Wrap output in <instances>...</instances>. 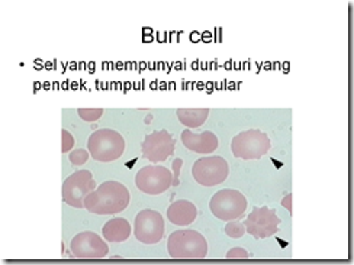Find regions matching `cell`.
<instances>
[{"label":"cell","mask_w":354,"mask_h":265,"mask_svg":"<svg viewBox=\"0 0 354 265\" xmlns=\"http://www.w3.org/2000/svg\"><path fill=\"white\" fill-rule=\"evenodd\" d=\"M131 200L128 188L118 181H105L84 199V209L93 215H115L128 208Z\"/></svg>","instance_id":"6da1fadb"},{"label":"cell","mask_w":354,"mask_h":265,"mask_svg":"<svg viewBox=\"0 0 354 265\" xmlns=\"http://www.w3.org/2000/svg\"><path fill=\"white\" fill-rule=\"evenodd\" d=\"M167 249L174 259H202L208 255V242L198 230L182 229L170 235Z\"/></svg>","instance_id":"7a4b0ae2"},{"label":"cell","mask_w":354,"mask_h":265,"mask_svg":"<svg viewBox=\"0 0 354 265\" xmlns=\"http://www.w3.org/2000/svg\"><path fill=\"white\" fill-rule=\"evenodd\" d=\"M91 157L100 163H111L121 158L125 151L124 137L113 129H97L87 139Z\"/></svg>","instance_id":"3957f363"},{"label":"cell","mask_w":354,"mask_h":265,"mask_svg":"<svg viewBox=\"0 0 354 265\" xmlns=\"http://www.w3.org/2000/svg\"><path fill=\"white\" fill-rule=\"evenodd\" d=\"M272 148V142L268 134L259 129L244 130L235 135L231 141V151L235 158L259 159L268 154Z\"/></svg>","instance_id":"277c9868"},{"label":"cell","mask_w":354,"mask_h":265,"mask_svg":"<svg viewBox=\"0 0 354 265\" xmlns=\"http://www.w3.org/2000/svg\"><path fill=\"white\" fill-rule=\"evenodd\" d=\"M209 209L215 217L219 220L240 219L247 210V199L239 190L224 188L219 190L212 196L209 202Z\"/></svg>","instance_id":"5b68a950"},{"label":"cell","mask_w":354,"mask_h":265,"mask_svg":"<svg viewBox=\"0 0 354 265\" xmlns=\"http://www.w3.org/2000/svg\"><path fill=\"white\" fill-rule=\"evenodd\" d=\"M96 188V181L93 180V175L88 170H79L68 175L63 183L62 195L63 200L71 206V208L83 209L84 208V199L88 193Z\"/></svg>","instance_id":"8992f818"},{"label":"cell","mask_w":354,"mask_h":265,"mask_svg":"<svg viewBox=\"0 0 354 265\" xmlns=\"http://www.w3.org/2000/svg\"><path fill=\"white\" fill-rule=\"evenodd\" d=\"M230 174V166L227 161L219 157H203L198 159L196 163L192 167V175L199 183L205 187H212L216 184L224 183Z\"/></svg>","instance_id":"52a82bcc"},{"label":"cell","mask_w":354,"mask_h":265,"mask_svg":"<svg viewBox=\"0 0 354 265\" xmlns=\"http://www.w3.org/2000/svg\"><path fill=\"white\" fill-rule=\"evenodd\" d=\"M136 186L145 195H161L173 186V174L163 166H145L136 175Z\"/></svg>","instance_id":"ba28073f"},{"label":"cell","mask_w":354,"mask_h":265,"mask_svg":"<svg viewBox=\"0 0 354 265\" xmlns=\"http://www.w3.org/2000/svg\"><path fill=\"white\" fill-rule=\"evenodd\" d=\"M136 238L147 245L160 242L165 237V219L157 210L144 209L136 216Z\"/></svg>","instance_id":"9c48e42d"},{"label":"cell","mask_w":354,"mask_h":265,"mask_svg":"<svg viewBox=\"0 0 354 265\" xmlns=\"http://www.w3.org/2000/svg\"><path fill=\"white\" fill-rule=\"evenodd\" d=\"M245 230L256 239H266L279 230L280 219L273 209L254 208L253 212L244 220Z\"/></svg>","instance_id":"30bf717a"},{"label":"cell","mask_w":354,"mask_h":265,"mask_svg":"<svg viewBox=\"0 0 354 265\" xmlns=\"http://www.w3.org/2000/svg\"><path fill=\"white\" fill-rule=\"evenodd\" d=\"M71 254L79 259H100L109 254V246L95 232H80L70 244Z\"/></svg>","instance_id":"8fae6325"},{"label":"cell","mask_w":354,"mask_h":265,"mask_svg":"<svg viewBox=\"0 0 354 265\" xmlns=\"http://www.w3.org/2000/svg\"><path fill=\"white\" fill-rule=\"evenodd\" d=\"M174 146L176 141L171 137L169 130H156L153 134L147 135L142 142V155L151 161V163H163L169 157L173 155L174 153Z\"/></svg>","instance_id":"7c38bea8"},{"label":"cell","mask_w":354,"mask_h":265,"mask_svg":"<svg viewBox=\"0 0 354 265\" xmlns=\"http://www.w3.org/2000/svg\"><path fill=\"white\" fill-rule=\"evenodd\" d=\"M182 142L187 150L198 153V154H211L214 153L218 145V137L211 130L201 132V134H194L190 129H185L182 132Z\"/></svg>","instance_id":"4fadbf2b"},{"label":"cell","mask_w":354,"mask_h":265,"mask_svg":"<svg viewBox=\"0 0 354 265\" xmlns=\"http://www.w3.org/2000/svg\"><path fill=\"white\" fill-rule=\"evenodd\" d=\"M167 217L171 224L177 226H187L192 222H195V219L198 217V209L189 200H177L169 206Z\"/></svg>","instance_id":"5bb4252c"},{"label":"cell","mask_w":354,"mask_h":265,"mask_svg":"<svg viewBox=\"0 0 354 265\" xmlns=\"http://www.w3.org/2000/svg\"><path fill=\"white\" fill-rule=\"evenodd\" d=\"M103 238L108 242H124L131 235V225L124 217H113L102 229Z\"/></svg>","instance_id":"9a60e30c"},{"label":"cell","mask_w":354,"mask_h":265,"mask_svg":"<svg viewBox=\"0 0 354 265\" xmlns=\"http://www.w3.org/2000/svg\"><path fill=\"white\" fill-rule=\"evenodd\" d=\"M176 113L185 126L199 128L208 119L209 109H179Z\"/></svg>","instance_id":"2e32d148"},{"label":"cell","mask_w":354,"mask_h":265,"mask_svg":"<svg viewBox=\"0 0 354 265\" xmlns=\"http://www.w3.org/2000/svg\"><path fill=\"white\" fill-rule=\"evenodd\" d=\"M245 225L239 222V219L235 220H230V222L227 224L225 226V233L228 235L230 238L232 239H239V238H243L244 233H245Z\"/></svg>","instance_id":"e0dca14e"},{"label":"cell","mask_w":354,"mask_h":265,"mask_svg":"<svg viewBox=\"0 0 354 265\" xmlns=\"http://www.w3.org/2000/svg\"><path fill=\"white\" fill-rule=\"evenodd\" d=\"M88 157H91V153H88V151H86V150H76V151L70 153L68 159H70V163L73 166H83L84 163H87Z\"/></svg>","instance_id":"ac0fdd59"},{"label":"cell","mask_w":354,"mask_h":265,"mask_svg":"<svg viewBox=\"0 0 354 265\" xmlns=\"http://www.w3.org/2000/svg\"><path fill=\"white\" fill-rule=\"evenodd\" d=\"M79 116L86 122H95L103 115V109H79Z\"/></svg>","instance_id":"d6986e66"},{"label":"cell","mask_w":354,"mask_h":265,"mask_svg":"<svg viewBox=\"0 0 354 265\" xmlns=\"http://www.w3.org/2000/svg\"><path fill=\"white\" fill-rule=\"evenodd\" d=\"M73 146H75V138L70 134L68 130H62V153H68Z\"/></svg>","instance_id":"ffe728a7"},{"label":"cell","mask_w":354,"mask_h":265,"mask_svg":"<svg viewBox=\"0 0 354 265\" xmlns=\"http://www.w3.org/2000/svg\"><path fill=\"white\" fill-rule=\"evenodd\" d=\"M250 255L244 248H232L227 253L228 259H247Z\"/></svg>","instance_id":"44dd1931"},{"label":"cell","mask_w":354,"mask_h":265,"mask_svg":"<svg viewBox=\"0 0 354 265\" xmlns=\"http://www.w3.org/2000/svg\"><path fill=\"white\" fill-rule=\"evenodd\" d=\"M182 166H183V161L180 158H176L173 161V173H174V175H173V186L174 187L179 186V175H180Z\"/></svg>","instance_id":"7402d4cb"},{"label":"cell","mask_w":354,"mask_h":265,"mask_svg":"<svg viewBox=\"0 0 354 265\" xmlns=\"http://www.w3.org/2000/svg\"><path fill=\"white\" fill-rule=\"evenodd\" d=\"M292 193H289L288 196H285L283 197V200H282V206H283V208H286L288 210H289V213L292 215L293 213V209H292Z\"/></svg>","instance_id":"603a6c76"}]
</instances>
